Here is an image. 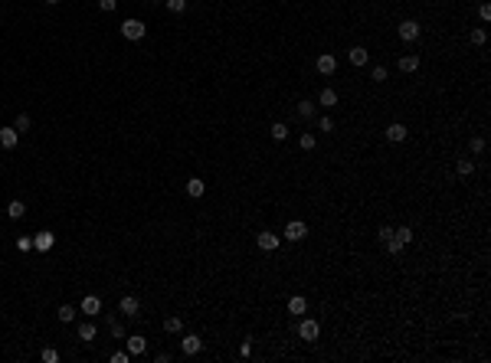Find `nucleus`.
I'll use <instances>...</instances> for the list:
<instances>
[{"label":"nucleus","mask_w":491,"mask_h":363,"mask_svg":"<svg viewBox=\"0 0 491 363\" xmlns=\"http://www.w3.org/2000/svg\"><path fill=\"white\" fill-rule=\"evenodd\" d=\"M82 314H102V301H99L95 295L82 298Z\"/></svg>","instance_id":"15"},{"label":"nucleus","mask_w":491,"mask_h":363,"mask_svg":"<svg viewBox=\"0 0 491 363\" xmlns=\"http://www.w3.org/2000/svg\"><path fill=\"white\" fill-rule=\"evenodd\" d=\"M282 236H285L288 242H301L308 236V226L301 219H292V222H285V233H282Z\"/></svg>","instance_id":"3"},{"label":"nucleus","mask_w":491,"mask_h":363,"mask_svg":"<svg viewBox=\"0 0 491 363\" xmlns=\"http://www.w3.org/2000/svg\"><path fill=\"white\" fill-rule=\"evenodd\" d=\"M118 308H121V314H124V317H138L141 304H138V298H135V295H124L121 301H118Z\"/></svg>","instance_id":"11"},{"label":"nucleus","mask_w":491,"mask_h":363,"mask_svg":"<svg viewBox=\"0 0 491 363\" xmlns=\"http://www.w3.org/2000/svg\"><path fill=\"white\" fill-rule=\"evenodd\" d=\"M164 4H167L170 13H184L187 10V0H164Z\"/></svg>","instance_id":"28"},{"label":"nucleus","mask_w":491,"mask_h":363,"mask_svg":"<svg viewBox=\"0 0 491 363\" xmlns=\"http://www.w3.org/2000/svg\"><path fill=\"white\" fill-rule=\"evenodd\" d=\"M347 56H350V62H354V66H367V56H370V53L364 50V46H354Z\"/></svg>","instance_id":"20"},{"label":"nucleus","mask_w":491,"mask_h":363,"mask_svg":"<svg viewBox=\"0 0 491 363\" xmlns=\"http://www.w3.org/2000/svg\"><path fill=\"white\" fill-rule=\"evenodd\" d=\"M53 242H56V236H53L50 229H43V233H36V236H33V249H39V252H50V249H53Z\"/></svg>","instance_id":"7"},{"label":"nucleus","mask_w":491,"mask_h":363,"mask_svg":"<svg viewBox=\"0 0 491 363\" xmlns=\"http://www.w3.org/2000/svg\"><path fill=\"white\" fill-rule=\"evenodd\" d=\"M164 331H167V334H181L184 331V321L181 317H167V321H164Z\"/></svg>","instance_id":"24"},{"label":"nucleus","mask_w":491,"mask_h":363,"mask_svg":"<svg viewBox=\"0 0 491 363\" xmlns=\"http://www.w3.org/2000/svg\"><path fill=\"white\" fill-rule=\"evenodd\" d=\"M393 236H396V239L403 242V246H410V242H413V229H410V226H399V229H396Z\"/></svg>","instance_id":"25"},{"label":"nucleus","mask_w":491,"mask_h":363,"mask_svg":"<svg viewBox=\"0 0 491 363\" xmlns=\"http://www.w3.org/2000/svg\"><path fill=\"white\" fill-rule=\"evenodd\" d=\"M108 360H112V363H128V360H131V353H128V350H115Z\"/></svg>","instance_id":"33"},{"label":"nucleus","mask_w":491,"mask_h":363,"mask_svg":"<svg viewBox=\"0 0 491 363\" xmlns=\"http://www.w3.org/2000/svg\"><path fill=\"white\" fill-rule=\"evenodd\" d=\"M318 105H324V108H334V105H337V92H334V88H321V95H318Z\"/></svg>","instance_id":"17"},{"label":"nucleus","mask_w":491,"mask_h":363,"mask_svg":"<svg viewBox=\"0 0 491 363\" xmlns=\"http://www.w3.org/2000/svg\"><path fill=\"white\" fill-rule=\"evenodd\" d=\"M124 344H128V353H131V357H141V353L148 350V337H141V334H131V337H124Z\"/></svg>","instance_id":"6"},{"label":"nucleus","mask_w":491,"mask_h":363,"mask_svg":"<svg viewBox=\"0 0 491 363\" xmlns=\"http://www.w3.org/2000/svg\"><path fill=\"white\" fill-rule=\"evenodd\" d=\"M318 128H321V131H334V121H331V118H321V121H318Z\"/></svg>","instance_id":"39"},{"label":"nucleus","mask_w":491,"mask_h":363,"mask_svg":"<svg viewBox=\"0 0 491 363\" xmlns=\"http://www.w3.org/2000/svg\"><path fill=\"white\" fill-rule=\"evenodd\" d=\"M112 337H124V327L118 324V321H112Z\"/></svg>","instance_id":"40"},{"label":"nucleus","mask_w":491,"mask_h":363,"mask_svg":"<svg viewBox=\"0 0 491 363\" xmlns=\"http://www.w3.org/2000/svg\"><path fill=\"white\" fill-rule=\"evenodd\" d=\"M370 79H373V82H386V69H383V66H377V69L370 72Z\"/></svg>","instance_id":"36"},{"label":"nucleus","mask_w":491,"mask_h":363,"mask_svg":"<svg viewBox=\"0 0 491 363\" xmlns=\"http://www.w3.org/2000/svg\"><path fill=\"white\" fill-rule=\"evenodd\" d=\"M478 17H481V20H491V7H488V4L478 7Z\"/></svg>","instance_id":"41"},{"label":"nucleus","mask_w":491,"mask_h":363,"mask_svg":"<svg viewBox=\"0 0 491 363\" xmlns=\"http://www.w3.org/2000/svg\"><path fill=\"white\" fill-rule=\"evenodd\" d=\"M416 69H419V56H403V59H399V72L410 75V72H416Z\"/></svg>","instance_id":"18"},{"label":"nucleus","mask_w":491,"mask_h":363,"mask_svg":"<svg viewBox=\"0 0 491 363\" xmlns=\"http://www.w3.org/2000/svg\"><path fill=\"white\" fill-rule=\"evenodd\" d=\"M298 115L311 118V115H315V102H298Z\"/></svg>","instance_id":"29"},{"label":"nucleus","mask_w":491,"mask_h":363,"mask_svg":"<svg viewBox=\"0 0 491 363\" xmlns=\"http://www.w3.org/2000/svg\"><path fill=\"white\" fill-rule=\"evenodd\" d=\"M406 134H410V131H406V124H399V121H393L390 128H386V141H403Z\"/></svg>","instance_id":"12"},{"label":"nucleus","mask_w":491,"mask_h":363,"mask_svg":"<svg viewBox=\"0 0 491 363\" xmlns=\"http://www.w3.org/2000/svg\"><path fill=\"white\" fill-rule=\"evenodd\" d=\"M485 151V138H472V154H481Z\"/></svg>","instance_id":"37"},{"label":"nucleus","mask_w":491,"mask_h":363,"mask_svg":"<svg viewBox=\"0 0 491 363\" xmlns=\"http://www.w3.org/2000/svg\"><path fill=\"white\" fill-rule=\"evenodd\" d=\"M144 33H148V26H144L141 20H131V17L121 20V36L124 39H131V43H135V39H141Z\"/></svg>","instance_id":"2"},{"label":"nucleus","mask_w":491,"mask_h":363,"mask_svg":"<svg viewBox=\"0 0 491 363\" xmlns=\"http://www.w3.org/2000/svg\"><path fill=\"white\" fill-rule=\"evenodd\" d=\"M393 239V229L390 226H383V229H380V242H383V246H386V242H390Z\"/></svg>","instance_id":"38"},{"label":"nucleus","mask_w":491,"mask_h":363,"mask_svg":"<svg viewBox=\"0 0 491 363\" xmlns=\"http://www.w3.org/2000/svg\"><path fill=\"white\" fill-rule=\"evenodd\" d=\"M13 128H17V131H30V115H17Z\"/></svg>","instance_id":"31"},{"label":"nucleus","mask_w":491,"mask_h":363,"mask_svg":"<svg viewBox=\"0 0 491 363\" xmlns=\"http://www.w3.org/2000/svg\"><path fill=\"white\" fill-rule=\"evenodd\" d=\"M75 314H79V311H75L72 304H62V308L56 311V317L62 321V324H72V321H75Z\"/></svg>","instance_id":"22"},{"label":"nucleus","mask_w":491,"mask_h":363,"mask_svg":"<svg viewBox=\"0 0 491 363\" xmlns=\"http://www.w3.org/2000/svg\"><path fill=\"white\" fill-rule=\"evenodd\" d=\"M23 213H26L23 200H10V206H7V216H10V219H23Z\"/></svg>","instance_id":"19"},{"label":"nucleus","mask_w":491,"mask_h":363,"mask_svg":"<svg viewBox=\"0 0 491 363\" xmlns=\"http://www.w3.org/2000/svg\"><path fill=\"white\" fill-rule=\"evenodd\" d=\"M17 249H20V252H30V249H33V239H30V236H20V239H17Z\"/></svg>","instance_id":"32"},{"label":"nucleus","mask_w":491,"mask_h":363,"mask_svg":"<svg viewBox=\"0 0 491 363\" xmlns=\"http://www.w3.org/2000/svg\"><path fill=\"white\" fill-rule=\"evenodd\" d=\"M187 193H190L193 200H197V197H203V193H206V184H203L200 177H190V180H187Z\"/></svg>","instance_id":"13"},{"label":"nucleus","mask_w":491,"mask_h":363,"mask_svg":"<svg viewBox=\"0 0 491 363\" xmlns=\"http://www.w3.org/2000/svg\"><path fill=\"white\" fill-rule=\"evenodd\" d=\"M95 334H99V327H95L92 321H82V324H79V337L85 340V344H88V340H95Z\"/></svg>","instance_id":"16"},{"label":"nucleus","mask_w":491,"mask_h":363,"mask_svg":"<svg viewBox=\"0 0 491 363\" xmlns=\"http://www.w3.org/2000/svg\"><path fill=\"white\" fill-rule=\"evenodd\" d=\"M298 144H301V151H315V134H311V131H305V134L298 138Z\"/></svg>","instance_id":"26"},{"label":"nucleus","mask_w":491,"mask_h":363,"mask_svg":"<svg viewBox=\"0 0 491 363\" xmlns=\"http://www.w3.org/2000/svg\"><path fill=\"white\" fill-rule=\"evenodd\" d=\"M455 173H459V177H472V173H475V160H472V157H459V164H455Z\"/></svg>","instance_id":"14"},{"label":"nucleus","mask_w":491,"mask_h":363,"mask_svg":"<svg viewBox=\"0 0 491 363\" xmlns=\"http://www.w3.org/2000/svg\"><path fill=\"white\" fill-rule=\"evenodd\" d=\"M255 242H259L262 252H275V249L282 246V236H275V233H259V236H255Z\"/></svg>","instance_id":"5"},{"label":"nucleus","mask_w":491,"mask_h":363,"mask_svg":"<svg viewBox=\"0 0 491 363\" xmlns=\"http://www.w3.org/2000/svg\"><path fill=\"white\" fill-rule=\"evenodd\" d=\"M399 39H406V43L419 39V23L416 20H403V23H399Z\"/></svg>","instance_id":"8"},{"label":"nucleus","mask_w":491,"mask_h":363,"mask_svg":"<svg viewBox=\"0 0 491 363\" xmlns=\"http://www.w3.org/2000/svg\"><path fill=\"white\" fill-rule=\"evenodd\" d=\"M386 252H390V255H399V252H403V242H399L396 236H393V239L386 242Z\"/></svg>","instance_id":"30"},{"label":"nucleus","mask_w":491,"mask_h":363,"mask_svg":"<svg viewBox=\"0 0 491 363\" xmlns=\"http://www.w3.org/2000/svg\"><path fill=\"white\" fill-rule=\"evenodd\" d=\"M46 4H59V0H46Z\"/></svg>","instance_id":"42"},{"label":"nucleus","mask_w":491,"mask_h":363,"mask_svg":"<svg viewBox=\"0 0 491 363\" xmlns=\"http://www.w3.org/2000/svg\"><path fill=\"white\" fill-rule=\"evenodd\" d=\"M39 357H43V363H59V350H56V347H46Z\"/></svg>","instance_id":"27"},{"label":"nucleus","mask_w":491,"mask_h":363,"mask_svg":"<svg viewBox=\"0 0 491 363\" xmlns=\"http://www.w3.org/2000/svg\"><path fill=\"white\" fill-rule=\"evenodd\" d=\"M298 337L305 340V344H315V340L321 337V324H318L315 317H305V321L298 324Z\"/></svg>","instance_id":"1"},{"label":"nucleus","mask_w":491,"mask_h":363,"mask_svg":"<svg viewBox=\"0 0 491 363\" xmlns=\"http://www.w3.org/2000/svg\"><path fill=\"white\" fill-rule=\"evenodd\" d=\"M288 311H292V314H305V311H308V301H305L301 295L288 298Z\"/></svg>","instance_id":"21"},{"label":"nucleus","mask_w":491,"mask_h":363,"mask_svg":"<svg viewBox=\"0 0 491 363\" xmlns=\"http://www.w3.org/2000/svg\"><path fill=\"white\" fill-rule=\"evenodd\" d=\"M315 69L321 75H334V69H337V59L331 53H324V56H318V62H315Z\"/></svg>","instance_id":"10"},{"label":"nucleus","mask_w":491,"mask_h":363,"mask_svg":"<svg viewBox=\"0 0 491 363\" xmlns=\"http://www.w3.org/2000/svg\"><path fill=\"white\" fill-rule=\"evenodd\" d=\"M472 43H475V46L485 43V30H481V26H475V30H472Z\"/></svg>","instance_id":"35"},{"label":"nucleus","mask_w":491,"mask_h":363,"mask_svg":"<svg viewBox=\"0 0 491 363\" xmlns=\"http://www.w3.org/2000/svg\"><path fill=\"white\" fill-rule=\"evenodd\" d=\"M115 7H118V0H99V10L102 13H112Z\"/></svg>","instance_id":"34"},{"label":"nucleus","mask_w":491,"mask_h":363,"mask_svg":"<svg viewBox=\"0 0 491 363\" xmlns=\"http://www.w3.org/2000/svg\"><path fill=\"white\" fill-rule=\"evenodd\" d=\"M17 141H20V131L17 128H0V148H4V151H13V148H17Z\"/></svg>","instance_id":"9"},{"label":"nucleus","mask_w":491,"mask_h":363,"mask_svg":"<svg viewBox=\"0 0 491 363\" xmlns=\"http://www.w3.org/2000/svg\"><path fill=\"white\" fill-rule=\"evenodd\" d=\"M269 134H272V138H275V141H285V138H288V124H282V121H275V124H272V128H269Z\"/></svg>","instance_id":"23"},{"label":"nucleus","mask_w":491,"mask_h":363,"mask_svg":"<svg viewBox=\"0 0 491 363\" xmlns=\"http://www.w3.org/2000/svg\"><path fill=\"white\" fill-rule=\"evenodd\" d=\"M181 350H184V357H197V353L203 350V340H200L197 334H187V337L181 340Z\"/></svg>","instance_id":"4"}]
</instances>
